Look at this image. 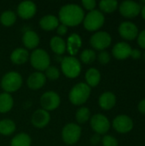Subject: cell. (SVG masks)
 Masks as SVG:
<instances>
[{"mask_svg":"<svg viewBox=\"0 0 145 146\" xmlns=\"http://www.w3.org/2000/svg\"><path fill=\"white\" fill-rule=\"evenodd\" d=\"M85 17V12L78 4L68 3L63 5L59 10L58 20L67 27H75L79 25Z\"/></svg>","mask_w":145,"mask_h":146,"instance_id":"1","label":"cell"},{"mask_svg":"<svg viewBox=\"0 0 145 146\" xmlns=\"http://www.w3.org/2000/svg\"><path fill=\"white\" fill-rule=\"evenodd\" d=\"M91 92V87L86 83H78L73 86L69 92V101L74 105L84 104L88 100Z\"/></svg>","mask_w":145,"mask_h":146,"instance_id":"2","label":"cell"},{"mask_svg":"<svg viewBox=\"0 0 145 146\" xmlns=\"http://www.w3.org/2000/svg\"><path fill=\"white\" fill-rule=\"evenodd\" d=\"M22 86L21 75L15 71L6 73L1 80V87L4 92L11 93L18 91Z\"/></svg>","mask_w":145,"mask_h":146,"instance_id":"3","label":"cell"},{"mask_svg":"<svg viewBox=\"0 0 145 146\" xmlns=\"http://www.w3.org/2000/svg\"><path fill=\"white\" fill-rule=\"evenodd\" d=\"M61 68L63 74L70 79L78 77L81 72V63L74 56H65L61 62Z\"/></svg>","mask_w":145,"mask_h":146,"instance_id":"4","label":"cell"},{"mask_svg":"<svg viewBox=\"0 0 145 146\" xmlns=\"http://www.w3.org/2000/svg\"><path fill=\"white\" fill-rule=\"evenodd\" d=\"M104 21L105 17L103 13L98 9H93L84 17L83 24L86 30L93 32L102 27L104 24Z\"/></svg>","mask_w":145,"mask_h":146,"instance_id":"5","label":"cell"},{"mask_svg":"<svg viewBox=\"0 0 145 146\" xmlns=\"http://www.w3.org/2000/svg\"><path fill=\"white\" fill-rule=\"evenodd\" d=\"M31 65L38 72L45 71L50 67V58L49 54L43 49H35L30 55Z\"/></svg>","mask_w":145,"mask_h":146,"instance_id":"6","label":"cell"},{"mask_svg":"<svg viewBox=\"0 0 145 146\" xmlns=\"http://www.w3.org/2000/svg\"><path fill=\"white\" fill-rule=\"evenodd\" d=\"M81 136V127L76 123H68L62 131V138L65 144L72 145L76 144Z\"/></svg>","mask_w":145,"mask_h":146,"instance_id":"7","label":"cell"},{"mask_svg":"<svg viewBox=\"0 0 145 146\" xmlns=\"http://www.w3.org/2000/svg\"><path fill=\"white\" fill-rule=\"evenodd\" d=\"M61 103V98L56 92L49 91L44 92L40 98V104L43 110L46 111H52L57 109Z\"/></svg>","mask_w":145,"mask_h":146,"instance_id":"8","label":"cell"},{"mask_svg":"<svg viewBox=\"0 0 145 146\" xmlns=\"http://www.w3.org/2000/svg\"><path fill=\"white\" fill-rule=\"evenodd\" d=\"M111 42L112 38L110 34L104 31L97 32L90 38L91 45L98 50H104V49L108 48L110 45Z\"/></svg>","mask_w":145,"mask_h":146,"instance_id":"9","label":"cell"},{"mask_svg":"<svg viewBox=\"0 0 145 146\" xmlns=\"http://www.w3.org/2000/svg\"><path fill=\"white\" fill-rule=\"evenodd\" d=\"M91 127L97 134H105L110 127L109 119L102 114H96L91 118Z\"/></svg>","mask_w":145,"mask_h":146,"instance_id":"10","label":"cell"},{"mask_svg":"<svg viewBox=\"0 0 145 146\" xmlns=\"http://www.w3.org/2000/svg\"><path fill=\"white\" fill-rule=\"evenodd\" d=\"M121 14L127 18H133L138 15L141 12V5L139 3L132 0L123 1L119 6Z\"/></svg>","mask_w":145,"mask_h":146,"instance_id":"11","label":"cell"},{"mask_svg":"<svg viewBox=\"0 0 145 146\" xmlns=\"http://www.w3.org/2000/svg\"><path fill=\"white\" fill-rule=\"evenodd\" d=\"M113 127L118 133H126L133 128V121L126 115H120L114 119Z\"/></svg>","mask_w":145,"mask_h":146,"instance_id":"12","label":"cell"},{"mask_svg":"<svg viewBox=\"0 0 145 146\" xmlns=\"http://www.w3.org/2000/svg\"><path fill=\"white\" fill-rule=\"evenodd\" d=\"M120 35L127 40H132L138 35V28L136 24L132 21H123L118 28Z\"/></svg>","mask_w":145,"mask_h":146,"instance_id":"13","label":"cell"},{"mask_svg":"<svg viewBox=\"0 0 145 146\" xmlns=\"http://www.w3.org/2000/svg\"><path fill=\"white\" fill-rule=\"evenodd\" d=\"M37 12V6L32 1H23L17 7V14L22 19H30Z\"/></svg>","mask_w":145,"mask_h":146,"instance_id":"14","label":"cell"},{"mask_svg":"<svg viewBox=\"0 0 145 146\" xmlns=\"http://www.w3.org/2000/svg\"><path fill=\"white\" fill-rule=\"evenodd\" d=\"M32 124L37 128H43L47 126L50 121V115L48 111L39 109L32 115Z\"/></svg>","mask_w":145,"mask_h":146,"instance_id":"15","label":"cell"},{"mask_svg":"<svg viewBox=\"0 0 145 146\" xmlns=\"http://www.w3.org/2000/svg\"><path fill=\"white\" fill-rule=\"evenodd\" d=\"M132 47L129 44L126 42H119L115 44V46L112 49V54L113 56L119 60L126 59L131 56L132 52Z\"/></svg>","mask_w":145,"mask_h":146,"instance_id":"16","label":"cell"},{"mask_svg":"<svg viewBox=\"0 0 145 146\" xmlns=\"http://www.w3.org/2000/svg\"><path fill=\"white\" fill-rule=\"evenodd\" d=\"M46 82V77L42 72H34L31 74L27 79V86L32 90H38L42 88Z\"/></svg>","mask_w":145,"mask_h":146,"instance_id":"17","label":"cell"},{"mask_svg":"<svg viewBox=\"0 0 145 146\" xmlns=\"http://www.w3.org/2000/svg\"><path fill=\"white\" fill-rule=\"evenodd\" d=\"M99 106L105 110H109L115 107L116 104V97L111 92H106L101 94L98 99Z\"/></svg>","mask_w":145,"mask_h":146,"instance_id":"18","label":"cell"},{"mask_svg":"<svg viewBox=\"0 0 145 146\" xmlns=\"http://www.w3.org/2000/svg\"><path fill=\"white\" fill-rule=\"evenodd\" d=\"M22 42L26 48L32 50L36 48L39 44V37L32 30H27L22 36Z\"/></svg>","mask_w":145,"mask_h":146,"instance_id":"19","label":"cell"},{"mask_svg":"<svg viewBox=\"0 0 145 146\" xmlns=\"http://www.w3.org/2000/svg\"><path fill=\"white\" fill-rule=\"evenodd\" d=\"M67 50L72 56L75 55L82 45V39L78 33H72L68 38V42L66 44Z\"/></svg>","mask_w":145,"mask_h":146,"instance_id":"20","label":"cell"},{"mask_svg":"<svg viewBox=\"0 0 145 146\" xmlns=\"http://www.w3.org/2000/svg\"><path fill=\"white\" fill-rule=\"evenodd\" d=\"M39 26L45 31H52L59 26V20L56 15H47L39 20Z\"/></svg>","mask_w":145,"mask_h":146,"instance_id":"21","label":"cell"},{"mask_svg":"<svg viewBox=\"0 0 145 146\" xmlns=\"http://www.w3.org/2000/svg\"><path fill=\"white\" fill-rule=\"evenodd\" d=\"M29 58V53L27 50L24 48H17L14 50L10 55V60L13 63L21 65L24 64Z\"/></svg>","mask_w":145,"mask_h":146,"instance_id":"22","label":"cell"},{"mask_svg":"<svg viewBox=\"0 0 145 146\" xmlns=\"http://www.w3.org/2000/svg\"><path fill=\"white\" fill-rule=\"evenodd\" d=\"M50 45L52 51L57 55H62V54L65 53V51L67 50V45H66L65 40L62 37H59V36H54L50 39Z\"/></svg>","mask_w":145,"mask_h":146,"instance_id":"23","label":"cell"},{"mask_svg":"<svg viewBox=\"0 0 145 146\" xmlns=\"http://www.w3.org/2000/svg\"><path fill=\"white\" fill-rule=\"evenodd\" d=\"M85 80H86V84L90 87L97 86L101 80V74L99 70H97L95 68H89L85 73Z\"/></svg>","mask_w":145,"mask_h":146,"instance_id":"24","label":"cell"},{"mask_svg":"<svg viewBox=\"0 0 145 146\" xmlns=\"http://www.w3.org/2000/svg\"><path fill=\"white\" fill-rule=\"evenodd\" d=\"M14 105V99L9 93H0V113L9 112Z\"/></svg>","mask_w":145,"mask_h":146,"instance_id":"25","label":"cell"},{"mask_svg":"<svg viewBox=\"0 0 145 146\" xmlns=\"http://www.w3.org/2000/svg\"><path fill=\"white\" fill-rule=\"evenodd\" d=\"M16 129L15 123L10 119H3L0 121V134L9 136Z\"/></svg>","mask_w":145,"mask_h":146,"instance_id":"26","label":"cell"},{"mask_svg":"<svg viewBox=\"0 0 145 146\" xmlns=\"http://www.w3.org/2000/svg\"><path fill=\"white\" fill-rule=\"evenodd\" d=\"M32 139L30 136L25 133H21L15 135L10 143V146H31Z\"/></svg>","mask_w":145,"mask_h":146,"instance_id":"27","label":"cell"},{"mask_svg":"<svg viewBox=\"0 0 145 146\" xmlns=\"http://www.w3.org/2000/svg\"><path fill=\"white\" fill-rule=\"evenodd\" d=\"M16 21V15L12 10H5L0 15V22L5 27H10Z\"/></svg>","mask_w":145,"mask_h":146,"instance_id":"28","label":"cell"},{"mask_svg":"<svg viewBox=\"0 0 145 146\" xmlns=\"http://www.w3.org/2000/svg\"><path fill=\"white\" fill-rule=\"evenodd\" d=\"M118 2L116 0H102L99 3L100 9L104 13H112L118 8Z\"/></svg>","mask_w":145,"mask_h":146,"instance_id":"29","label":"cell"},{"mask_svg":"<svg viewBox=\"0 0 145 146\" xmlns=\"http://www.w3.org/2000/svg\"><path fill=\"white\" fill-rule=\"evenodd\" d=\"M90 116H91V111L87 107L79 108L75 114V119L77 122L79 124H84L86 121H88Z\"/></svg>","mask_w":145,"mask_h":146,"instance_id":"30","label":"cell"},{"mask_svg":"<svg viewBox=\"0 0 145 146\" xmlns=\"http://www.w3.org/2000/svg\"><path fill=\"white\" fill-rule=\"evenodd\" d=\"M97 58L96 52L91 49H85L80 54V60L83 63L90 64L92 63Z\"/></svg>","mask_w":145,"mask_h":146,"instance_id":"31","label":"cell"},{"mask_svg":"<svg viewBox=\"0 0 145 146\" xmlns=\"http://www.w3.org/2000/svg\"><path fill=\"white\" fill-rule=\"evenodd\" d=\"M45 77L50 80H56L60 77V71L55 66H50L45 69Z\"/></svg>","mask_w":145,"mask_h":146,"instance_id":"32","label":"cell"},{"mask_svg":"<svg viewBox=\"0 0 145 146\" xmlns=\"http://www.w3.org/2000/svg\"><path fill=\"white\" fill-rule=\"evenodd\" d=\"M102 143L103 146H118V140L111 135L103 136L102 139Z\"/></svg>","mask_w":145,"mask_h":146,"instance_id":"33","label":"cell"},{"mask_svg":"<svg viewBox=\"0 0 145 146\" xmlns=\"http://www.w3.org/2000/svg\"><path fill=\"white\" fill-rule=\"evenodd\" d=\"M97 59L99 61V62L101 64H107L110 62V55L108 51L106 50H102L98 56H97Z\"/></svg>","mask_w":145,"mask_h":146,"instance_id":"34","label":"cell"},{"mask_svg":"<svg viewBox=\"0 0 145 146\" xmlns=\"http://www.w3.org/2000/svg\"><path fill=\"white\" fill-rule=\"evenodd\" d=\"M82 5L85 7V9L91 11V10L95 9V7L97 5V2L95 0H83Z\"/></svg>","mask_w":145,"mask_h":146,"instance_id":"35","label":"cell"},{"mask_svg":"<svg viewBox=\"0 0 145 146\" xmlns=\"http://www.w3.org/2000/svg\"><path fill=\"white\" fill-rule=\"evenodd\" d=\"M138 43L141 48L145 49V29L141 33H138Z\"/></svg>","mask_w":145,"mask_h":146,"instance_id":"36","label":"cell"},{"mask_svg":"<svg viewBox=\"0 0 145 146\" xmlns=\"http://www.w3.org/2000/svg\"><path fill=\"white\" fill-rule=\"evenodd\" d=\"M68 30V27L65 26V25H63V24L59 25V26L57 27V28H56V32H57V34L59 35V37L67 34Z\"/></svg>","mask_w":145,"mask_h":146,"instance_id":"37","label":"cell"},{"mask_svg":"<svg viewBox=\"0 0 145 146\" xmlns=\"http://www.w3.org/2000/svg\"><path fill=\"white\" fill-rule=\"evenodd\" d=\"M141 55H142V53H141L140 50H138V49H134L133 50L132 49L130 56H132L133 59H139L141 57Z\"/></svg>","mask_w":145,"mask_h":146,"instance_id":"38","label":"cell"},{"mask_svg":"<svg viewBox=\"0 0 145 146\" xmlns=\"http://www.w3.org/2000/svg\"><path fill=\"white\" fill-rule=\"evenodd\" d=\"M100 140H101L100 135H99V134H97V133L94 134V135L91 137V144H92L93 145H97V144L100 142Z\"/></svg>","mask_w":145,"mask_h":146,"instance_id":"39","label":"cell"},{"mask_svg":"<svg viewBox=\"0 0 145 146\" xmlns=\"http://www.w3.org/2000/svg\"><path fill=\"white\" fill-rule=\"evenodd\" d=\"M138 110L143 113V114H145V98H144L143 100H141L138 105Z\"/></svg>","mask_w":145,"mask_h":146,"instance_id":"40","label":"cell"},{"mask_svg":"<svg viewBox=\"0 0 145 146\" xmlns=\"http://www.w3.org/2000/svg\"><path fill=\"white\" fill-rule=\"evenodd\" d=\"M141 14H142L143 18L145 20V5L144 6H143L142 9H141Z\"/></svg>","mask_w":145,"mask_h":146,"instance_id":"41","label":"cell"},{"mask_svg":"<svg viewBox=\"0 0 145 146\" xmlns=\"http://www.w3.org/2000/svg\"><path fill=\"white\" fill-rule=\"evenodd\" d=\"M143 57H144V60L145 61V51L144 52V55H143Z\"/></svg>","mask_w":145,"mask_h":146,"instance_id":"42","label":"cell"}]
</instances>
